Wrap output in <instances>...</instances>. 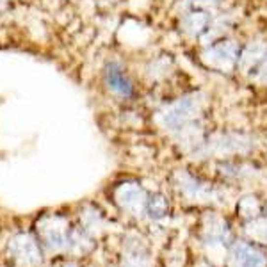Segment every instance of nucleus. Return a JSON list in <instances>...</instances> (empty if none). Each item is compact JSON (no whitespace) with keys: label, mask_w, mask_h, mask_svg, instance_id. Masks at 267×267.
<instances>
[{"label":"nucleus","mask_w":267,"mask_h":267,"mask_svg":"<svg viewBox=\"0 0 267 267\" xmlns=\"http://www.w3.org/2000/svg\"><path fill=\"white\" fill-rule=\"evenodd\" d=\"M39 232L45 240V246L54 251H61L68 248V237H70V230H68V221L61 216H48L39 223Z\"/></svg>","instance_id":"1"},{"label":"nucleus","mask_w":267,"mask_h":267,"mask_svg":"<svg viewBox=\"0 0 267 267\" xmlns=\"http://www.w3.org/2000/svg\"><path fill=\"white\" fill-rule=\"evenodd\" d=\"M9 255L16 264L22 267H36L41 262L39 246L32 235L20 234L13 237L9 242Z\"/></svg>","instance_id":"2"},{"label":"nucleus","mask_w":267,"mask_h":267,"mask_svg":"<svg viewBox=\"0 0 267 267\" xmlns=\"http://www.w3.org/2000/svg\"><path fill=\"white\" fill-rule=\"evenodd\" d=\"M230 267H267V257L249 242H235L230 249Z\"/></svg>","instance_id":"3"},{"label":"nucleus","mask_w":267,"mask_h":267,"mask_svg":"<svg viewBox=\"0 0 267 267\" xmlns=\"http://www.w3.org/2000/svg\"><path fill=\"white\" fill-rule=\"evenodd\" d=\"M116 202L132 216H141L146 210V194L136 183H125L116 191Z\"/></svg>","instance_id":"4"},{"label":"nucleus","mask_w":267,"mask_h":267,"mask_svg":"<svg viewBox=\"0 0 267 267\" xmlns=\"http://www.w3.org/2000/svg\"><path fill=\"white\" fill-rule=\"evenodd\" d=\"M203 240L207 244H226L230 239V228L225 219L217 216L208 217L207 225L203 226Z\"/></svg>","instance_id":"5"},{"label":"nucleus","mask_w":267,"mask_h":267,"mask_svg":"<svg viewBox=\"0 0 267 267\" xmlns=\"http://www.w3.org/2000/svg\"><path fill=\"white\" fill-rule=\"evenodd\" d=\"M105 82H107L109 89L116 94H121V96H128L132 93V84L128 77L125 75V71L113 62V64L107 66V70H105Z\"/></svg>","instance_id":"6"},{"label":"nucleus","mask_w":267,"mask_h":267,"mask_svg":"<svg viewBox=\"0 0 267 267\" xmlns=\"http://www.w3.org/2000/svg\"><path fill=\"white\" fill-rule=\"evenodd\" d=\"M121 267H151L150 255L141 242H127V249L123 255Z\"/></svg>","instance_id":"7"},{"label":"nucleus","mask_w":267,"mask_h":267,"mask_svg":"<svg viewBox=\"0 0 267 267\" xmlns=\"http://www.w3.org/2000/svg\"><path fill=\"white\" fill-rule=\"evenodd\" d=\"M146 212H148L150 219L153 221L162 219V217L168 216V212H169L168 200H166L162 194H155V196H151L150 200H148V203H146Z\"/></svg>","instance_id":"8"},{"label":"nucleus","mask_w":267,"mask_h":267,"mask_svg":"<svg viewBox=\"0 0 267 267\" xmlns=\"http://www.w3.org/2000/svg\"><path fill=\"white\" fill-rule=\"evenodd\" d=\"M64 267H79V266H77V264H71V262H70V264H66Z\"/></svg>","instance_id":"9"},{"label":"nucleus","mask_w":267,"mask_h":267,"mask_svg":"<svg viewBox=\"0 0 267 267\" xmlns=\"http://www.w3.org/2000/svg\"><path fill=\"white\" fill-rule=\"evenodd\" d=\"M0 2H2V0H0Z\"/></svg>","instance_id":"10"}]
</instances>
